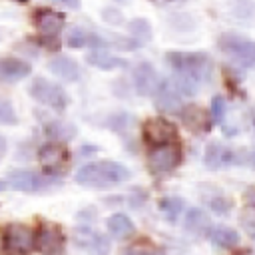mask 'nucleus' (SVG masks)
Returning <instances> with one entry per match:
<instances>
[{"label": "nucleus", "mask_w": 255, "mask_h": 255, "mask_svg": "<svg viewBox=\"0 0 255 255\" xmlns=\"http://www.w3.org/2000/svg\"><path fill=\"white\" fill-rule=\"evenodd\" d=\"M60 4H64V6H70V8H78L80 6V0H58Z\"/></svg>", "instance_id": "2f4dec72"}, {"label": "nucleus", "mask_w": 255, "mask_h": 255, "mask_svg": "<svg viewBox=\"0 0 255 255\" xmlns=\"http://www.w3.org/2000/svg\"><path fill=\"white\" fill-rule=\"evenodd\" d=\"M124 255H163V251L149 243H137V245H131L128 251H124Z\"/></svg>", "instance_id": "a878e982"}, {"label": "nucleus", "mask_w": 255, "mask_h": 255, "mask_svg": "<svg viewBox=\"0 0 255 255\" xmlns=\"http://www.w3.org/2000/svg\"><path fill=\"white\" fill-rule=\"evenodd\" d=\"M181 207H183V201L177 199V197H165V199H161V203H159V209H161L163 215H165L167 219H171V221L177 219V215L181 213Z\"/></svg>", "instance_id": "b1692460"}, {"label": "nucleus", "mask_w": 255, "mask_h": 255, "mask_svg": "<svg viewBox=\"0 0 255 255\" xmlns=\"http://www.w3.org/2000/svg\"><path fill=\"white\" fill-rule=\"evenodd\" d=\"M46 135L56 139V141H66V139H70L74 135V128L66 126V124H60V122H54V124L46 126Z\"/></svg>", "instance_id": "4be33fe9"}, {"label": "nucleus", "mask_w": 255, "mask_h": 255, "mask_svg": "<svg viewBox=\"0 0 255 255\" xmlns=\"http://www.w3.org/2000/svg\"><path fill=\"white\" fill-rule=\"evenodd\" d=\"M108 229H110V233H112L114 237H118V239H126V237H129V235H133V223H131V219H129L128 215H124V213H116V215L108 217Z\"/></svg>", "instance_id": "aec40b11"}, {"label": "nucleus", "mask_w": 255, "mask_h": 255, "mask_svg": "<svg viewBox=\"0 0 255 255\" xmlns=\"http://www.w3.org/2000/svg\"><path fill=\"white\" fill-rule=\"evenodd\" d=\"M155 106L161 112H179L181 110V92L175 82L163 80L155 90Z\"/></svg>", "instance_id": "f8f14e48"}, {"label": "nucleus", "mask_w": 255, "mask_h": 255, "mask_svg": "<svg viewBox=\"0 0 255 255\" xmlns=\"http://www.w3.org/2000/svg\"><path fill=\"white\" fill-rule=\"evenodd\" d=\"M8 179H10V185H14L16 189L26 191V193H38V191L46 189V187L52 183L48 175H40V173L26 171V169L12 171V173L8 175Z\"/></svg>", "instance_id": "9b49d317"}, {"label": "nucleus", "mask_w": 255, "mask_h": 255, "mask_svg": "<svg viewBox=\"0 0 255 255\" xmlns=\"http://www.w3.org/2000/svg\"><path fill=\"white\" fill-rule=\"evenodd\" d=\"M251 122H253V129H255V112H253V116H251Z\"/></svg>", "instance_id": "72a5a7b5"}, {"label": "nucleus", "mask_w": 255, "mask_h": 255, "mask_svg": "<svg viewBox=\"0 0 255 255\" xmlns=\"http://www.w3.org/2000/svg\"><path fill=\"white\" fill-rule=\"evenodd\" d=\"M129 179V169L118 161L104 159V161H92L84 167H80L76 181L80 185H90V187H106V185H116Z\"/></svg>", "instance_id": "f03ea898"}, {"label": "nucleus", "mask_w": 255, "mask_h": 255, "mask_svg": "<svg viewBox=\"0 0 255 255\" xmlns=\"http://www.w3.org/2000/svg\"><path fill=\"white\" fill-rule=\"evenodd\" d=\"M179 161H181V147L177 141L165 143V145H155L147 155V163H149L151 171H155V173L171 171L179 165Z\"/></svg>", "instance_id": "423d86ee"}, {"label": "nucleus", "mask_w": 255, "mask_h": 255, "mask_svg": "<svg viewBox=\"0 0 255 255\" xmlns=\"http://www.w3.org/2000/svg\"><path fill=\"white\" fill-rule=\"evenodd\" d=\"M211 241L217 245V247H223V249H231L239 243V235L237 231H233L231 227H225V225H217L211 229Z\"/></svg>", "instance_id": "412c9836"}, {"label": "nucleus", "mask_w": 255, "mask_h": 255, "mask_svg": "<svg viewBox=\"0 0 255 255\" xmlns=\"http://www.w3.org/2000/svg\"><path fill=\"white\" fill-rule=\"evenodd\" d=\"M219 48L227 56H231L241 66H253L255 64V42L235 36V34H223L219 38Z\"/></svg>", "instance_id": "39448f33"}, {"label": "nucleus", "mask_w": 255, "mask_h": 255, "mask_svg": "<svg viewBox=\"0 0 255 255\" xmlns=\"http://www.w3.org/2000/svg\"><path fill=\"white\" fill-rule=\"evenodd\" d=\"M155 6H175V4H183L185 0H149Z\"/></svg>", "instance_id": "7c9ffc66"}, {"label": "nucleus", "mask_w": 255, "mask_h": 255, "mask_svg": "<svg viewBox=\"0 0 255 255\" xmlns=\"http://www.w3.org/2000/svg\"><path fill=\"white\" fill-rule=\"evenodd\" d=\"M181 122L195 133H203L209 129V124H211V118L207 116L205 110L197 108V106H187L181 110Z\"/></svg>", "instance_id": "dca6fc26"}, {"label": "nucleus", "mask_w": 255, "mask_h": 255, "mask_svg": "<svg viewBox=\"0 0 255 255\" xmlns=\"http://www.w3.org/2000/svg\"><path fill=\"white\" fill-rule=\"evenodd\" d=\"M243 199H245V203H247L251 209H255V187H249V189H245V193H243Z\"/></svg>", "instance_id": "c756f323"}, {"label": "nucleus", "mask_w": 255, "mask_h": 255, "mask_svg": "<svg viewBox=\"0 0 255 255\" xmlns=\"http://www.w3.org/2000/svg\"><path fill=\"white\" fill-rule=\"evenodd\" d=\"M167 64L175 72V86L179 88L181 94L193 96L201 82L209 76V58L207 54L201 52H169L165 54Z\"/></svg>", "instance_id": "f257e3e1"}, {"label": "nucleus", "mask_w": 255, "mask_h": 255, "mask_svg": "<svg viewBox=\"0 0 255 255\" xmlns=\"http://www.w3.org/2000/svg\"><path fill=\"white\" fill-rule=\"evenodd\" d=\"M0 124H16V112L4 98H0Z\"/></svg>", "instance_id": "bb28decb"}, {"label": "nucleus", "mask_w": 255, "mask_h": 255, "mask_svg": "<svg viewBox=\"0 0 255 255\" xmlns=\"http://www.w3.org/2000/svg\"><path fill=\"white\" fill-rule=\"evenodd\" d=\"M187 229H191L193 233H205L209 221H207V215L201 211V209H191L187 213Z\"/></svg>", "instance_id": "5701e85b"}, {"label": "nucleus", "mask_w": 255, "mask_h": 255, "mask_svg": "<svg viewBox=\"0 0 255 255\" xmlns=\"http://www.w3.org/2000/svg\"><path fill=\"white\" fill-rule=\"evenodd\" d=\"M36 249L42 255H62L64 233L56 223H42L36 233Z\"/></svg>", "instance_id": "6e6552de"}, {"label": "nucleus", "mask_w": 255, "mask_h": 255, "mask_svg": "<svg viewBox=\"0 0 255 255\" xmlns=\"http://www.w3.org/2000/svg\"><path fill=\"white\" fill-rule=\"evenodd\" d=\"M223 116H225V100H223V96H215L211 100V120L215 124H219L223 120Z\"/></svg>", "instance_id": "cd10ccee"}, {"label": "nucleus", "mask_w": 255, "mask_h": 255, "mask_svg": "<svg viewBox=\"0 0 255 255\" xmlns=\"http://www.w3.org/2000/svg\"><path fill=\"white\" fill-rule=\"evenodd\" d=\"M68 149L62 143H44L38 149V159L48 175H58L68 163Z\"/></svg>", "instance_id": "1a4fd4ad"}, {"label": "nucleus", "mask_w": 255, "mask_h": 255, "mask_svg": "<svg viewBox=\"0 0 255 255\" xmlns=\"http://www.w3.org/2000/svg\"><path fill=\"white\" fill-rule=\"evenodd\" d=\"M133 80H135V88H137V92L143 94V96H147V94H155V90H157V86H159L157 74H155V70H153L147 62H143V64H139V66L135 68V72H133Z\"/></svg>", "instance_id": "4468645a"}, {"label": "nucleus", "mask_w": 255, "mask_h": 255, "mask_svg": "<svg viewBox=\"0 0 255 255\" xmlns=\"http://www.w3.org/2000/svg\"><path fill=\"white\" fill-rule=\"evenodd\" d=\"M34 26L36 30L40 32L42 36V42L50 48V50H58L60 42H58V34L62 32L64 28V22H66V16L58 10H52V8H38L34 12Z\"/></svg>", "instance_id": "7ed1b4c3"}, {"label": "nucleus", "mask_w": 255, "mask_h": 255, "mask_svg": "<svg viewBox=\"0 0 255 255\" xmlns=\"http://www.w3.org/2000/svg\"><path fill=\"white\" fill-rule=\"evenodd\" d=\"M237 163V153L223 145V143H209L205 149V165L209 169H219V167H227Z\"/></svg>", "instance_id": "ddd939ff"}, {"label": "nucleus", "mask_w": 255, "mask_h": 255, "mask_svg": "<svg viewBox=\"0 0 255 255\" xmlns=\"http://www.w3.org/2000/svg\"><path fill=\"white\" fill-rule=\"evenodd\" d=\"M251 233H253V239H255V229H253V231H251Z\"/></svg>", "instance_id": "e433bc0d"}, {"label": "nucleus", "mask_w": 255, "mask_h": 255, "mask_svg": "<svg viewBox=\"0 0 255 255\" xmlns=\"http://www.w3.org/2000/svg\"><path fill=\"white\" fill-rule=\"evenodd\" d=\"M209 205H211V209H213L215 213H227V211L231 209V201H229L225 195H217L215 199L209 201Z\"/></svg>", "instance_id": "c85d7f7f"}, {"label": "nucleus", "mask_w": 255, "mask_h": 255, "mask_svg": "<svg viewBox=\"0 0 255 255\" xmlns=\"http://www.w3.org/2000/svg\"><path fill=\"white\" fill-rule=\"evenodd\" d=\"M86 60L102 70H116V68H124L126 60H122L120 56H114L112 52H108L106 46H94V50L86 56Z\"/></svg>", "instance_id": "2eb2a0df"}, {"label": "nucleus", "mask_w": 255, "mask_h": 255, "mask_svg": "<svg viewBox=\"0 0 255 255\" xmlns=\"http://www.w3.org/2000/svg\"><path fill=\"white\" fill-rule=\"evenodd\" d=\"M251 163H253V167H255V153H253V157H251Z\"/></svg>", "instance_id": "f704fd0d"}, {"label": "nucleus", "mask_w": 255, "mask_h": 255, "mask_svg": "<svg viewBox=\"0 0 255 255\" xmlns=\"http://www.w3.org/2000/svg\"><path fill=\"white\" fill-rule=\"evenodd\" d=\"M32 72L30 64L18 58H2L0 60V80L2 82H18Z\"/></svg>", "instance_id": "f3484780"}, {"label": "nucleus", "mask_w": 255, "mask_h": 255, "mask_svg": "<svg viewBox=\"0 0 255 255\" xmlns=\"http://www.w3.org/2000/svg\"><path fill=\"white\" fill-rule=\"evenodd\" d=\"M28 94H30L36 102H40V104H44V106H50V108H54V110H64L66 104H68L66 92H64L58 84L48 82V80H44V78L32 80V84L28 86Z\"/></svg>", "instance_id": "20e7f679"}, {"label": "nucleus", "mask_w": 255, "mask_h": 255, "mask_svg": "<svg viewBox=\"0 0 255 255\" xmlns=\"http://www.w3.org/2000/svg\"><path fill=\"white\" fill-rule=\"evenodd\" d=\"M2 189H4V183H2V181H0V191H2Z\"/></svg>", "instance_id": "c9c22d12"}, {"label": "nucleus", "mask_w": 255, "mask_h": 255, "mask_svg": "<svg viewBox=\"0 0 255 255\" xmlns=\"http://www.w3.org/2000/svg\"><path fill=\"white\" fill-rule=\"evenodd\" d=\"M16 2H26V0H16Z\"/></svg>", "instance_id": "4c0bfd02"}, {"label": "nucleus", "mask_w": 255, "mask_h": 255, "mask_svg": "<svg viewBox=\"0 0 255 255\" xmlns=\"http://www.w3.org/2000/svg\"><path fill=\"white\" fill-rule=\"evenodd\" d=\"M143 137L147 143L155 145H165L177 141V129L171 122L163 118H151L143 124Z\"/></svg>", "instance_id": "0eeeda50"}, {"label": "nucleus", "mask_w": 255, "mask_h": 255, "mask_svg": "<svg viewBox=\"0 0 255 255\" xmlns=\"http://www.w3.org/2000/svg\"><path fill=\"white\" fill-rule=\"evenodd\" d=\"M78 245H82L84 249H88L94 255H106L108 253V241L100 233H94L88 229L78 231Z\"/></svg>", "instance_id": "6ab92c4d"}, {"label": "nucleus", "mask_w": 255, "mask_h": 255, "mask_svg": "<svg viewBox=\"0 0 255 255\" xmlns=\"http://www.w3.org/2000/svg\"><path fill=\"white\" fill-rule=\"evenodd\" d=\"M4 241H6V247L14 253H28L36 245V233H32V229L26 225L14 223L6 229Z\"/></svg>", "instance_id": "9d476101"}, {"label": "nucleus", "mask_w": 255, "mask_h": 255, "mask_svg": "<svg viewBox=\"0 0 255 255\" xmlns=\"http://www.w3.org/2000/svg\"><path fill=\"white\" fill-rule=\"evenodd\" d=\"M48 68H50V72L54 76H58V78H62L66 82H76L80 78L78 64L72 58H68V56H56V58H52L50 64H48Z\"/></svg>", "instance_id": "a211bd4d"}, {"label": "nucleus", "mask_w": 255, "mask_h": 255, "mask_svg": "<svg viewBox=\"0 0 255 255\" xmlns=\"http://www.w3.org/2000/svg\"><path fill=\"white\" fill-rule=\"evenodd\" d=\"M66 42H68L70 48H84V46L90 44V34L86 30H82V28H72L68 38H66Z\"/></svg>", "instance_id": "393cba45"}, {"label": "nucleus", "mask_w": 255, "mask_h": 255, "mask_svg": "<svg viewBox=\"0 0 255 255\" xmlns=\"http://www.w3.org/2000/svg\"><path fill=\"white\" fill-rule=\"evenodd\" d=\"M4 153H6V139L0 135V159L4 157Z\"/></svg>", "instance_id": "473e14b6"}]
</instances>
